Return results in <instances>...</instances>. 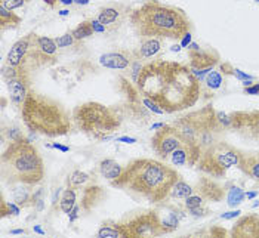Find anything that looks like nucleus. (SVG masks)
<instances>
[{"instance_id":"1","label":"nucleus","mask_w":259,"mask_h":238,"mask_svg":"<svg viewBox=\"0 0 259 238\" xmlns=\"http://www.w3.org/2000/svg\"><path fill=\"white\" fill-rule=\"evenodd\" d=\"M135 83L144 98L169 114L196 105L201 93V81L190 65L177 61L153 60L144 64Z\"/></svg>"},{"instance_id":"2","label":"nucleus","mask_w":259,"mask_h":238,"mask_svg":"<svg viewBox=\"0 0 259 238\" xmlns=\"http://www.w3.org/2000/svg\"><path fill=\"white\" fill-rule=\"evenodd\" d=\"M180 179V173L164 161L135 159L123 167L119 178L111 182V186L150 203H160L170 196L174 185Z\"/></svg>"},{"instance_id":"3","label":"nucleus","mask_w":259,"mask_h":238,"mask_svg":"<svg viewBox=\"0 0 259 238\" xmlns=\"http://www.w3.org/2000/svg\"><path fill=\"white\" fill-rule=\"evenodd\" d=\"M129 21L142 39L180 40L191 30L187 14L159 0H147L132 11Z\"/></svg>"},{"instance_id":"4","label":"nucleus","mask_w":259,"mask_h":238,"mask_svg":"<svg viewBox=\"0 0 259 238\" xmlns=\"http://www.w3.org/2000/svg\"><path fill=\"white\" fill-rule=\"evenodd\" d=\"M24 124L28 130L48 138L68 135L74 126L73 114L61 104L45 93L30 89L21 107Z\"/></svg>"},{"instance_id":"5","label":"nucleus","mask_w":259,"mask_h":238,"mask_svg":"<svg viewBox=\"0 0 259 238\" xmlns=\"http://www.w3.org/2000/svg\"><path fill=\"white\" fill-rule=\"evenodd\" d=\"M2 176L9 183L34 186L45 178V164L39 150L27 139L11 140L2 154Z\"/></svg>"},{"instance_id":"6","label":"nucleus","mask_w":259,"mask_h":238,"mask_svg":"<svg viewBox=\"0 0 259 238\" xmlns=\"http://www.w3.org/2000/svg\"><path fill=\"white\" fill-rule=\"evenodd\" d=\"M71 114L74 126L80 132L97 140L108 139L121 126V116L117 110L97 101L80 104Z\"/></svg>"},{"instance_id":"7","label":"nucleus","mask_w":259,"mask_h":238,"mask_svg":"<svg viewBox=\"0 0 259 238\" xmlns=\"http://www.w3.org/2000/svg\"><path fill=\"white\" fill-rule=\"evenodd\" d=\"M241 151L225 140H218L207 150H204L197 161V167L207 176L224 178L227 172L239 166Z\"/></svg>"},{"instance_id":"8","label":"nucleus","mask_w":259,"mask_h":238,"mask_svg":"<svg viewBox=\"0 0 259 238\" xmlns=\"http://www.w3.org/2000/svg\"><path fill=\"white\" fill-rule=\"evenodd\" d=\"M217 114L218 113L212 105H206L200 110L191 111L180 119H177L172 124L180 130V133L185 140L197 144V139L204 130L221 124Z\"/></svg>"},{"instance_id":"9","label":"nucleus","mask_w":259,"mask_h":238,"mask_svg":"<svg viewBox=\"0 0 259 238\" xmlns=\"http://www.w3.org/2000/svg\"><path fill=\"white\" fill-rule=\"evenodd\" d=\"M121 237H159L164 234L161 218L156 210H145L117 222Z\"/></svg>"},{"instance_id":"10","label":"nucleus","mask_w":259,"mask_h":238,"mask_svg":"<svg viewBox=\"0 0 259 238\" xmlns=\"http://www.w3.org/2000/svg\"><path fill=\"white\" fill-rule=\"evenodd\" d=\"M184 140L185 139L182 138L180 130L174 124H163L159 130L154 132L151 138V147L160 159L166 161L169 160L170 154L184 144Z\"/></svg>"},{"instance_id":"11","label":"nucleus","mask_w":259,"mask_h":238,"mask_svg":"<svg viewBox=\"0 0 259 238\" xmlns=\"http://www.w3.org/2000/svg\"><path fill=\"white\" fill-rule=\"evenodd\" d=\"M230 116V127L243 138L259 142V110L234 111Z\"/></svg>"},{"instance_id":"12","label":"nucleus","mask_w":259,"mask_h":238,"mask_svg":"<svg viewBox=\"0 0 259 238\" xmlns=\"http://www.w3.org/2000/svg\"><path fill=\"white\" fill-rule=\"evenodd\" d=\"M190 55V68L201 81L207 73L213 70V67L220 62V55L213 49H201L197 43H191L188 47Z\"/></svg>"},{"instance_id":"13","label":"nucleus","mask_w":259,"mask_h":238,"mask_svg":"<svg viewBox=\"0 0 259 238\" xmlns=\"http://www.w3.org/2000/svg\"><path fill=\"white\" fill-rule=\"evenodd\" d=\"M200 156H201V150H200L199 144L196 142H188L184 140V144L180 148H177L172 154H170V163L175 166H197Z\"/></svg>"},{"instance_id":"14","label":"nucleus","mask_w":259,"mask_h":238,"mask_svg":"<svg viewBox=\"0 0 259 238\" xmlns=\"http://www.w3.org/2000/svg\"><path fill=\"white\" fill-rule=\"evenodd\" d=\"M33 37H34V33H30V34L24 36L22 39L17 40L12 44V47H11L8 57H6V64L5 65L12 67V68H22V70H25L24 68V60L27 57V52H28L30 46H31Z\"/></svg>"},{"instance_id":"15","label":"nucleus","mask_w":259,"mask_h":238,"mask_svg":"<svg viewBox=\"0 0 259 238\" xmlns=\"http://www.w3.org/2000/svg\"><path fill=\"white\" fill-rule=\"evenodd\" d=\"M231 237L236 238H256L259 237V215L250 213L241 218L236 222V225L231 228Z\"/></svg>"},{"instance_id":"16","label":"nucleus","mask_w":259,"mask_h":238,"mask_svg":"<svg viewBox=\"0 0 259 238\" xmlns=\"http://www.w3.org/2000/svg\"><path fill=\"white\" fill-rule=\"evenodd\" d=\"M194 191L200 193L204 197V200H209V201H221L225 194L224 186H221L212 176L200 179L197 188H194Z\"/></svg>"},{"instance_id":"17","label":"nucleus","mask_w":259,"mask_h":238,"mask_svg":"<svg viewBox=\"0 0 259 238\" xmlns=\"http://www.w3.org/2000/svg\"><path fill=\"white\" fill-rule=\"evenodd\" d=\"M237 167L247 178L259 182V153H243L241 151Z\"/></svg>"},{"instance_id":"18","label":"nucleus","mask_w":259,"mask_h":238,"mask_svg":"<svg viewBox=\"0 0 259 238\" xmlns=\"http://www.w3.org/2000/svg\"><path fill=\"white\" fill-rule=\"evenodd\" d=\"M100 62L102 67L113 68V70H124L131 65V54L127 55L126 52H110L105 54L100 58Z\"/></svg>"},{"instance_id":"19","label":"nucleus","mask_w":259,"mask_h":238,"mask_svg":"<svg viewBox=\"0 0 259 238\" xmlns=\"http://www.w3.org/2000/svg\"><path fill=\"white\" fill-rule=\"evenodd\" d=\"M102 197H104V191H102V188L91 185V186H88V188H84V189H83V196H81V207H83L86 212H89L92 207H95V206L100 203L101 200H102Z\"/></svg>"},{"instance_id":"20","label":"nucleus","mask_w":259,"mask_h":238,"mask_svg":"<svg viewBox=\"0 0 259 238\" xmlns=\"http://www.w3.org/2000/svg\"><path fill=\"white\" fill-rule=\"evenodd\" d=\"M20 15H17L12 9L6 8L5 5L0 3V30H11V28H17L21 24Z\"/></svg>"},{"instance_id":"21","label":"nucleus","mask_w":259,"mask_h":238,"mask_svg":"<svg viewBox=\"0 0 259 238\" xmlns=\"http://www.w3.org/2000/svg\"><path fill=\"white\" fill-rule=\"evenodd\" d=\"M121 170H123V167L116 160L105 159L100 163V173L102 175V178L108 179L110 182H113L114 179L119 178Z\"/></svg>"},{"instance_id":"22","label":"nucleus","mask_w":259,"mask_h":238,"mask_svg":"<svg viewBox=\"0 0 259 238\" xmlns=\"http://www.w3.org/2000/svg\"><path fill=\"white\" fill-rule=\"evenodd\" d=\"M76 204H77L76 188H70V186H67V189L62 193V197H61L60 200V209L64 212V213L70 215V212L76 207Z\"/></svg>"},{"instance_id":"23","label":"nucleus","mask_w":259,"mask_h":238,"mask_svg":"<svg viewBox=\"0 0 259 238\" xmlns=\"http://www.w3.org/2000/svg\"><path fill=\"white\" fill-rule=\"evenodd\" d=\"M119 6H105L100 11V15H98V21H100L102 25H110L113 22H116L119 15L121 14L119 11Z\"/></svg>"},{"instance_id":"24","label":"nucleus","mask_w":259,"mask_h":238,"mask_svg":"<svg viewBox=\"0 0 259 238\" xmlns=\"http://www.w3.org/2000/svg\"><path fill=\"white\" fill-rule=\"evenodd\" d=\"M160 41L157 39H147V41L141 46L140 57L137 60H144V58H151L160 51Z\"/></svg>"},{"instance_id":"25","label":"nucleus","mask_w":259,"mask_h":238,"mask_svg":"<svg viewBox=\"0 0 259 238\" xmlns=\"http://www.w3.org/2000/svg\"><path fill=\"white\" fill-rule=\"evenodd\" d=\"M73 37L76 40H83L91 37L95 34V30H94V25H92V21H83L80 22L79 25L71 31Z\"/></svg>"},{"instance_id":"26","label":"nucleus","mask_w":259,"mask_h":238,"mask_svg":"<svg viewBox=\"0 0 259 238\" xmlns=\"http://www.w3.org/2000/svg\"><path fill=\"white\" fill-rule=\"evenodd\" d=\"M14 200H15V203L20 207H27V206H31V204L36 203L34 194H31L28 189H24V188H15V191H14Z\"/></svg>"},{"instance_id":"27","label":"nucleus","mask_w":259,"mask_h":238,"mask_svg":"<svg viewBox=\"0 0 259 238\" xmlns=\"http://www.w3.org/2000/svg\"><path fill=\"white\" fill-rule=\"evenodd\" d=\"M193 191H194V188H191L187 182H184V180H178L175 185H174V188H172V191H170V196L169 197H174V199H187L188 196H191L193 194Z\"/></svg>"},{"instance_id":"28","label":"nucleus","mask_w":259,"mask_h":238,"mask_svg":"<svg viewBox=\"0 0 259 238\" xmlns=\"http://www.w3.org/2000/svg\"><path fill=\"white\" fill-rule=\"evenodd\" d=\"M97 235L100 238L121 237L119 223L117 222H107V223H104L100 229H98V234Z\"/></svg>"},{"instance_id":"29","label":"nucleus","mask_w":259,"mask_h":238,"mask_svg":"<svg viewBox=\"0 0 259 238\" xmlns=\"http://www.w3.org/2000/svg\"><path fill=\"white\" fill-rule=\"evenodd\" d=\"M91 180V176L86 173V172H81V170H74L70 176H68V180H67V183H68V186L70 188H80V186H83L86 182H89Z\"/></svg>"},{"instance_id":"30","label":"nucleus","mask_w":259,"mask_h":238,"mask_svg":"<svg viewBox=\"0 0 259 238\" xmlns=\"http://www.w3.org/2000/svg\"><path fill=\"white\" fill-rule=\"evenodd\" d=\"M244 199H246V193H244L241 188H237V186L231 188L230 193H228V196H227L228 206H231V207H236V206L241 204Z\"/></svg>"},{"instance_id":"31","label":"nucleus","mask_w":259,"mask_h":238,"mask_svg":"<svg viewBox=\"0 0 259 238\" xmlns=\"http://www.w3.org/2000/svg\"><path fill=\"white\" fill-rule=\"evenodd\" d=\"M204 83L207 84V87L209 89H220L221 86H222V83H224V79H222V74H221L220 71H210V73H207V76L204 77Z\"/></svg>"},{"instance_id":"32","label":"nucleus","mask_w":259,"mask_h":238,"mask_svg":"<svg viewBox=\"0 0 259 238\" xmlns=\"http://www.w3.org/2000/svg\"><path fill=\"white\" fill-rule=\"evenodd\" d=\"M161 225H163V229H164V234H169L172 231H175L180 225V220L177 218L175 213H169L164 219H161Z\"/></svg>"},{"instance_id":"33","label":"nucleus","mask_w":259,"mask_h":238,"mask_svg":"<svg viewBox=\"0 0 259 238\" xmlns=\"http://www.w3.org/2000/svg\"><path fill=\"white\" fill-rule=\"evenodd\" d=\"M0 213H2V218H6V216H11V215H18L20 213V206L15 203H6L5 199L2 197V206H0Z\"/></svg>"},{"instance_id":"34","label":"nucleus","mask_w":259,"mask_h":238,"mask_svg":"<svg viewBox=\"0 0 259 238\" xmlns=\"http://www.w3.org/2000/svg\"><path fill=\"white\" fill-rule=\"evenodd\" d=\"M203 204H204V197L200 193H197V191H193V194L185 199V206H187L188 210L194 209V207H200Z\"/></svg>"},{"instance_id":"35","label":"nucleus","mask_w":259,"mask_h":238,"mask_svg":"<svg viewBox=\"0 0 259 238\" xmlns=\"http://www.w3.org/2000/svg\"><path fill=\"white\" fill-rule=\"evenodd\" d=\"M31 0H0V3L2 5H5L6 8H9V9H20L22 6H25L27 3H30Z\"/></svg>"},{"instance_id":"36","label":"nucleus","mask_w":259,"mask_h":238,"mask_svg":"<svg viewBox=\"0 0 259 238\" xmlns=\"http://www.w3.org/2000/svg\"><path fill=\"white\" fill-rule=\"evenodd\" d=\"M74 37H73V34H71V31L70 33H67V34H64V36H60V37H57L55 41H57V44H58V47H67V46H70L73 41H74Z\"/></svg>"},{"instance_id":"37","label":"nucleus","mask_w":259,"mask_h":238,"mask_svg":"<svg viewBox=\"0 0 259 238\" xmlns=\"http://www.w3.org/2000/svg\"><path fill=\"white\" fill-rule=\"evenodd\" d=\"M244 93H247V95H258L259 83H256V84H250V86H246V87H244Z\"/></svg>"},{"instance_id":"38","label":"nucleus","mask_w":259,"mask_h":238,"mask_svg":"<svg viewBox=\"0 0 259 238\" xmlns=\"http://www.w3.org/2000/svg\"><path fill=\"white\" fill-rule=\"evenodd\" d=\"M240 210H236V212H228V213H224V215H221V218L222 219H234L240 216Z\"/></svg>"},{"instance_id":"39","label":"nucleus","mask_w":259,"mask_h":238,"mask_svg":"<svg viewBox=\"0 0 259 238\" xmlns=\"http://www.w3.org/2000/svg\"><path fill=\"white\" fill-rule=\"evenodd\" d=\"M119 140H121V142H126V144H134V142H137V139L127 138V136H123V138H119Z\"/></svg>"},{"instance_id":"40","label":"nucleus","mask_w":259,"mask_h":238,"mask_svg":"<svg viewBox=\"0 0 259 238\" xmlns=\"http://www.w3.org/2000/svg\"><path fill=\"white\" fill-rule=\"evenodd\" d=\"M54 147H55L57 150H61V151H64V153L70 151V148H68V147H64V145H60V144H54Z\"/></svg>"},{"instance_id":"41","label":"nucleus","mask_w":259,"mask_h":238,"mask_svg":"<svg viewBox=\"0 0 259 238\" xmlns=\"http://www.w3.org/2000/svg\"><path fill=\"white\" fill-rule=\"evenodd\" d=\"M43 2H45V3H48V5H49L51 8H54V6H55V5H57V3H58L60 0H43Z\"/></svg>"},{"instance_id":"42","label":"nucleus","mask_w":259,"mask_h":238,"mask_svg":"<svg viewBox=\"0 0 259 238\" xmlns=\"http://www.w3.org/2000/svg\"><path fill=\"white\" fill-rule=\"evenodd\" d=\"M258 196V193H246V197H247V200L253 199V197H256Z\"/></svg>"},{"instance_id":"43","label":"nucleus","mask_w":259,"mask_h":238,"mask_svg":"<svg viewBox=\"0 0 259 238\" xmlns=\"http://www.w3.org/2000/svg\"><path fill=\"white\" fill-rule=\"evenodd\" d=\"M61 3H64V5H71V3H73V2H74V0H60Z\"/></svg>"},{"instance_id":"44","label":"nucleus","mask_w":259,"mask_h":238,"mask_svg":"<svg viewBox=\"0 0 259 238\" xmlns=\"http://www.w3.org/2000/svg\"><path fill=\"white\" fill-rule=\"evenodd\" d=\"M76 3H81V5H88L89 3V0H74Z\"/></svg>"},{"instance_id":"45","label":"nucleus","mask_w":259,"mask_h":238,"mask_svg":"<svg viewBox=\"0 0 259 238\" xmlns=\"http://www.w3.org/2000/svg\"><path fill=\"white\" fill-rule=\"evenodd\" d=\"M24 231L22 229H14V231H11V234H22Z\"/></svg>"},{"instance_id":"46","label":"nucleus","mask_w":259,"mask_h":238,"mask_svg":"<svg viewBox=\"0 0 259 238\" xmlns=\"http://www.w3.org/2000/svg\"><path fill=\"white\" fill-rule=\"evenodd\" d=\"M67 14H68V11H61L60 12V15H62V17H65Z\"/></svg>"},{"instance_id":"47","label":"nucleus","mask_w":259,"mask_h":238,"mask_svg":"<svg viewBox=\"0 0 259 238\" xmlns=\"http://www.w3.org/2000/svg\"><path fill=\"white\" fill-rule=\"evenodd\" d=\"M258 2H259V0H258Z\"/></svg>"}]
</instances>
